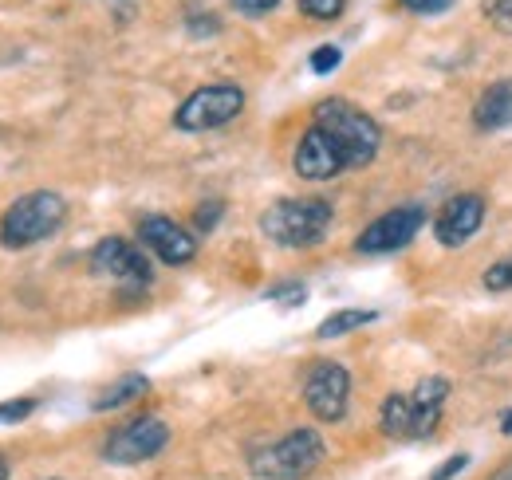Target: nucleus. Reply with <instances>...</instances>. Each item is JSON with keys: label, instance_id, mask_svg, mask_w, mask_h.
<instances>
[{"label": "nucleus", "instance_id": "obj_22", "mask_svg": "<svg viewBox=\"0 0 512 480\" xmlns=\"http://www.w3.org/2000/svg\"><path fill=\"white\" fill-rule=\"evenodd\" d=\"M339 63H343V52H339L335 44H323V48H316V52H312V71H316V75L335 71Z\"/></svg>", "mask_w": 512, "mask_h": 480}, {"label": "nucleus", "instance_id": "obj_30", "mask_svg": "<svg viewBox=\"0 0 512 480\" xmlns=\"http://www.w3.org/2000/svg\"><path fill=\"white\" fill-rule=\"evenodd\" d=\"M505 433H509V437H512V414H509V418H505Z\"/></svg>", "mask_w": 512, "mask_h": 480}, {"label": "nucleus", "instance_id": "obj_15", "mask_svg": "<svg viewBox=\"0 0 512 480\" xmlns=\"http://www.w3.org/2000/svg\"><path fill=\"white\" fill-rule=\"evenodd\" d=\"M383 433L394 441H414V402L410 394H390L383 402Z\"/></svg>", "mask_w": 512, "mask_h": 480}, {"label": "nucleus", "instance_id": "obj_13", "mask_svg": "<svg viewBox=\"0 0 512 480\" xmlns=\"http://www.w3.org/2000/svg\"><path fill=\"white\" fill-rule=\"evenodd\" d=\"M446 398H449V378H422L414 386V394H410V402H414V441H422V437H430L438 429Z\"/></svg>", "mask_w": 512, "mask_h": 480}, {"label": "nucleus", "instance_id": "obj_4", "mask_svg": "<svg viewBox=\"0 0 512 480\" xmlns=\"http://www.w3.org/2000/svg\"><path fill=\"white\" fill-rule=\"evenodd\" d=\"M323 453L327 445L316 429H292L276 445L253 453L249 465H253V477L260 480H304L320 469Z\"/></svg>", "mask_w": 512, "mask_h": 480}, {"label": "nucleus", "instance_id": "obj_26", "mask_svg": "<svg viewBox=\"0 0 512 480\" xmlns=\"http://www.w3.org/2000/svg\"><path fill=\"white\" fill-rule=\"evenodd\" d=\"M237 12H245V16H264V12H272L280 0H229Z\"/></svg>", "mask_w": 512, "mask_h": 480}, {"label": "nucleus", "instance_id": "obj_19", "mask_svg": "<svg viewBox=\"0 0 512 480\" xmlns=\"http://www.w3.org/2000/svg\"><path fill=\"white\" fill-rule=\"evenodd\" d=\"M36 398H8V402H0V425H16V421L32 418L36 414Z\"/></svg>", "mask_w": 512, "mask_h": 480}, {"label": "nucleus", "instance_id": "obj_9", "mask_svg": "<svg viewBox=\"0 0 512 480\" xmlns=\"http://www.w3.org/2000/svg\"><path fill=\"white\" fill-rule=\"evenodd\" d=\"M304 402L320 421H343L351 402V374L339 362H316L304 378Z\"/></svg>", "mask_w": 512, "mask_h": 480}, {"label": "nucleus", "instance_id": "obj_25", "mask_svg": "<svg viewBox=\"0 0 512 480\" xmlns=\"http://www.w3.org/2000/svg\"><path fill=\"white\" fill-rule=\"evenodd\" d=\"M465 465H469V453H453L449 461H442V465L430 473V480H453L461 469H465Z\"/></svg>", "mask_w": 512, "mask_h": 480}, {"label": "nucleus", "instance_id": "obj_5", "mask_svg": "<svg viewBox=\"0 0 512 480\" xmlns=\"http://www.w3.org/2000/svg\"><path fill=\"white\" fill-rule=\"evenodd\" d=\"M241 111H245V91L233 83H213V87L193 91L174 111V126L186 134H201V130H217L225 122H233Z\"/></svg>", "mask_w": 512, "mask_h": 480}, {"label": "nucleus", "instance_id": "obj_12", "mask_svg": "<svg viewBox=\"0 0 512 480\" xmlns=\"http://www.w3.org/2000/svg\"><path fill=\"white\" fill-rule=\"evenodd\" d=\"M138 240L162 260V264H174V268H182V264H190L193 256H197V237L186 233L178 221H170V217H142L138 221Z\"/></svg>", "mask_w": 512, "mask_h": 480}, {"label": "nucleus", "instance_id": "obj_20", "mask_svg": "<svg viewBox=\"0 0 512 480\" xmlns=\"http://www.w3.org/2000/svg\"><path fill=\"white\" fill-rule=\"evenodd\" d=\"M481 12H485V20H489L497 32H509L512 36V0H485Z\"/></svg>", "mask_w": 512, "mask_h": 480}, {"label": "nucleus", "instance_id": "obj_24", "mask_svg": "<svg viewBox=\"0 0 512 480\" xmlns=\"http://www.w3.org/2000/svg\"><path fill=\"white\" fill-rule=\"evenodd\" d=\"M406 12H418V16H438V12H446L453 0H398Z\"/></svg>", "mask_w": 512, "mask_h": 480}, {"label": "nucleus", "instance_id": "obj_6", "mask_svg": "<svg viewBox=\"0 0 512 480\" xmlns=\"http://www.w3.org/2000/svg\"><path fill=\"white\" fill-rule=\"evenodd\" d=\"M166 441H170V425L162 418H134L127 425H119L111 437H107V445H103V457L111 461V465H142V461H150V457H158L162 449H166Z\"/></svg>", "mask_w": 512, "mask_h": 480}, {"label": "nucleus", "instance_id": "obj_17", "mask_svg": "<svg viewBox=\"0 0 512 480\" xmlns=\"http://www.w3.org/2000/svg\"><path fill=\"white\" fill-rule=\"evenodd\" d=\"M379 315L371 311V307H347V311H335V315H327L320 327H316V339H339V335H351L355 327H367V323H375Z\"/></svg>", "mask_w": 512, "mask_h": 480}, {"label": "nucleus", "instance_id": "obj_29", "mask_svg": "<svg viewBox=\"0 0 512 480\" xmlns=\"http://www.w3.org/2000/svg\"><path fill=\"white\" fill-rule=\"evenodd\" d=\"M0 480H8V461L0 457Z\"/></svg>", "mask_w": 512, "mask_h": 480}, {"label": "nucleus", "instance_id": "obj_21", "mask_svg": "<svg viewBox=\"0 0 512 480\" xmlns=\"http://www.w3.org/2000/svg\"><path fill=\"white\" fill-rule=\"evenodd\" d=\"M296 4H300V12L312 16V20H335L347 0H296Z\"/></svg>", "mask_w": 512, "mask_h": 480}, {"label": "nucleus", "instance_id": "obj_11", "mask_svg": "<svg viewBox=\"0 0 512 480\" xmlns=\"http://www.w3.org/2000/svg\"><path fill=\"white\" fill-rule=\"evenodd\" d=\"M481 221H485V197L481 193H457L438 209L434 237L442 248H461L481 233Z\"/></svg>", "mask_w": 512, "mask_h": 480}, {"label": "nucleus", "instance_id": "obj_14", "mask_svg": "<svg viewBox=\"0 0 512 480\" xmlns=\"http://www.w3.org/2000/svg\"><path fill=\"white\" fill-rule=\"evenodd\" d=\"M473 122L481 130H505V126H512V79H501V83L481 91V99L473 107Z\"/></svg>", "mask_w": 512, "mask_h": 480}, {"label": "nucleus", "instance_id": "obj_23", "mask_svg": "<svg viewBox=\"0 0 512 480\" xmlns=\"http://www.w3.org/2000/svg\"><path fill=\"white\" fill-rule=\"evenodd\" d=\"M221 213H225V205H221V201H205V205L197 209V217H193L197 233H213V229H217V221H221Z\"/></svg>", "mask_w": 512, "mask_h": 480}, {"label": "nucleus", "instance_id": "obj_16", "mask_svg": "<svg viewBox=\"0 0 512 480\" xmlns=\"http://www.w3.org/2000/svg\"><path fill=\"white\" fill-rule=\"evenodd\" d=\"M146 390H150V378H146V374H123L119 382H111V386L91 402V410H99V414L119 410V406H127L134 398H142Z\"/></svg>", "mask_w": 512, "mask_h": 480}, {"label": "nucleus", "instance_id": "obj_27", "mask_svg": "<svg viewBox=\"0 0 512 480\" xmlns=\"http://www.w3.org/2000/svg\"><path fill=\"white\" fill-rule=\"evenodd\" d=\"M268 300H280V303H304V284H288V288H272Z\"/></svg>", "mask_w": 512, "mask_h": 480}, {"label": "nucleus", "instance_id": "obj_28", "mask_svg": "<svg viewBox=\"0 0 512 480\" xmlns=\"http://www.w3.org/2000/svg\"><path fill=\"white\" fill-rule=\"evenodd\" d=\"M489 480H512V457H509V461H505V465H501V469H497V473H493Z\"/></svg>", "mask_w": 512, "mask_h": 480}, {"label": "nucleus", "instance_id": "obj_18", "mask_svg": "<svg viewBox=\"0 0 512 480\" xmlns=\"http://www.w3.org/2000/svg\"><path fill=\"white\" fill-rule=\"evenodd\" d=\"M481 284H485V292H512V256L497 260V264L481 276Z\"/></svg>", "mask_w": 512, "mask_h": 480}, {"label": "nucleus", "instance_id": "obj_8", "mask_svg": "<svg viewBox=\"0 0 512 480\" xmlns=\"http://www.w3.org/2000/svg\"><path fill=\"white\" fill-rule=\"evenodd\" d=\"M422 225H426V205H418V201L398 205V209L383 213L379 221H371V225L359 233L355 248H359V252H367V256L398 252V248H406L410 240L422 233Z\"/></svg>", "mask_w": 512, "mask_h": 480}, {"label": "nucleus", "instance_id": "obj_2", "mask_svg": "<svg viewBox=\"0 0 512 480\" xmlns=\"http://www.w3.org/2000/svg\"><path fill=\"white\" fill-rule=\"evenodd\" d=\"M312 122L339 142V150H343V158H347L351 170L371 166L375 154H379V146H383L379 122L371 119L367 111H359L355 103H347V99H323L320 107H316V115H312Z\"/></svg>", "mask_w": 512, "mask_h": 480}, {"label": "nucleus", "instance_id": "obj_1", "mask_svg": "<svg viewBox=\"0 0 512 480\" xmlns=\"http://www.w3.org/2000/svg\"><path fill=\"white\" fill-rule=\"evenodd\" d=\"M331 221H335L331 201H323V197H284V201H272L260 213V233L280 248H312L327 237Z\"/></svg>", "mask_w": 512, "mask_h": 480}, {"label": "nucleus", "instance_id": "obj_10", "mask_svg": "<svg viewBox=\"0 0 512 480\" xmlns=\"http://www.w3.org/2000/svg\"><path fill=\"white\" fill-rule=\"evenodd\" d=\"M292 166H296V174L304 181H331L339 178L343 170H351L347 166V158H343V150H339V142L320 130L316 122L304 130V138L296 142V158H292Z\"/></svg>", "mask_w": 512, "mask_h": 480}, {"label": "nucleus", "instance_id": "obj_7", "mask_svg": "<svg viewBox=\"0 0 512 480\" xmlns=\"http://www.w3.org/2000/svg\"><path fill=\"white\" fill-rule=\"evenodd\" d=\"M91 268L103 276V280H111V284H119L123 292H142V288H150V260L123 237H107L99 240L95 248H91Z\"/></svg>", "mask_w": 512, "mask_h": 480}, {"label": "nucleus", "instance_id": "obj_3", "mask_svg": "<svg viewBox=\"0 0 512 480\" xmlns=\"http://www.w3.org/2000/svg\"><path fill=\"white\" fill-rule=\"evenodd\" d=\"M67 217V201L52 189H36V193H24L20 201L8 205V213L0 217V244L20 252V248H32L40 240H48Z\"/></svg>", "mask_w": 512, "mask_h": 480}]
</instances>
